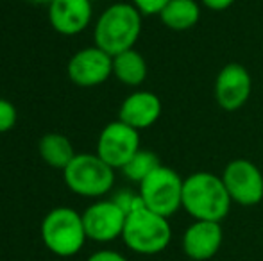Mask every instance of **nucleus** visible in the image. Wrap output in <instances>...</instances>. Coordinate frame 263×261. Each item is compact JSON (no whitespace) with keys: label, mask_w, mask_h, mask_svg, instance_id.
Returning <instances> with one entry per match:
<instances>
[{"label":"nucleus","mask_w":263,"mask_h":261,"mask_svg":"<svg viewBox=\"0 0 263 261\" xmlns=\"http://www.w3.org/2000/svg\"><path fill=\"white\" fill-rule=\"evenodd\" d=\"M147 73L149 68L145 57L136 49H129L113 56V77L124 86L138 88L140 84L145 83Z\"/></svg>","instance_id":"obj_16"},{"label":"nucleus","mask_w":263,"mask_h":261,"mask_svg":"<svg viewBox=\"0 0 263 261\" xmlns=\"http://www.w3.org/2000/svg\"><path fill=\"white\" fill-rule=\"evenodd\" d=\"M231 206L233 200L220 175L201 170L184 177L183 209L194 220L222 222L231 211Z\"/></svg>","instance_id":"obj_1"},{"label":"nucleus","mask_w":263,"mask_h":261,"mask_svg":"<svg viewBox=\"0 0 263 261\" xmlns=\"http://www.w3.org/2000/svg\"><path fill=\"white\" fill-rule=\"evenodd\" d=\"M38 150L42 159L45 161L49 167L58 168V170H65L70 165V161L76 157V150L70 142L68 136L61 134V132H49V134L42 136L38 142Z\"/></svg>","instance_id":"obj_17"},{"label":"nucleus","mask_w":263,"mask_h":261,"mask_svg":"<svg viewBox=\"0 0 263 261\" xmlns=\"http://www.w3.org/2000/svg\"><path fill=\"white\" fill-rule=\"evenodd\" d=\"M170 0H131V4L142 13V16H159Z\"/></svg>","instance_id":"obj_21"},{"label":"nucleus","mask_w":263,"mask_h":261,"mask_svg":"<svg viewBox=\"0 0 263 261\" xmlns=\"http://www.w3.org/2000/svg\"><path fill=\"white\" fill-rule=\"evenodd\" d=\"M161 161H159L158 154L153 152V150H145L140 149L131 159L127 161L124 168H122V174L133 183H142L153 174L156 168L161 167Z\"/></svg>","instance_id":"obj_18"},{"label":"nucleus","mask_w":263,"mask_h":261,"mask_svg":"<svg viewBox=\"0 0 263 261\" xmlns=\"http://www.w3.org/2000/svg\"><path fill=\"white\" fill-rule=\"evenodd\" d=\"M201 14L202 7L199 0H170L159 13V20L170 31L184 32L199 24Z\"/></svg>","instance_id":"obj_15"},{"label":"nucleus","mask_w":263,"mask_h":261,"mask_svg":"<svg viewBox=\"0 0 263 261\" xmlns=\"http://www.w3.org/2000/svg\"><path fill=\"white\" fill-rule=\"evenodd\" d=\"M183 185L184 179L174 168L161 165L140 183L138 192L147 209L170 218L183 209Z\"/></svg>","instance_id":"obj_6"},{"label":"nucleus","mask_w":263,"mask_h":261,"mask_svg":"<svg viewBox=\"0 0 263 261\" xmlns=\"http://www.w3.org/2000/svg\"><path fill=\"white\" fill-rule=\"evenodd\" d=\"M201 6H204L210 11H226L236 2V0H199Z\"/></svg>","instance_id":"obj_23"},{"label":"nucleus","mask_w":263,"mask_h":261,"mask_svg":"<svg viewBox=\"0 0 263 261\" xmlns=\"http://www.w3.org/2000/svg\"><path fill=\"white\" fill-rule=\"evenodd\" d=\"M63 179L70 192L76 195L99 198L113 190L115 168L102 161L97 154H76L68 167L63 170Z\"/></svg>","instance_id":"obj_5"},{"label":"nucleus","mask_w":263,"mask_h":261,"mask_svg":"<svg viewBox=\"0 0 263 261\" xmlns=\"http://www.w3.org/2000/svg\"><path fill=\"white\" fill-rule=\"evenodd\" d=\"M49 24L63 36H76L86 31L93 16L91 0H52L47 7Z\"/></svg>","instance_id":"obj_13"},{"label":"nucleus","mask_w":263,"mask_h":261,"mask_svg":"<svg viewBox=\"0 0 263 261\" xmlns=\"http://www.w3.org/2000/svg\"><path fill=\"white\" fill-rule=\"evenodd\" d=\"M113 200L124 209L125 215L136 211V209L143 208V200L140 197V192H131V190H122L113 197Z\"/></svg>","instance_id":"obj_19"},{"label":"nucleus","mask_w":263,"mask_h":261,"mask_svg":"<svg viewBox=\"0 0 263 261\" xmlns=\"http://www.w3.org/2000/svg\"><path fill=\"white\" fill-rule=\"evenodd\" d=\"M81 215H83L88 240L97 242V244H107V242L122 238L127 215L113 198L95 200Z\"/></svg>","instance_id":"obj_9"},{"label":"nucleus","mask_w":263,"mask_h":261,"mask_svg":"<svg viewBox=\"0 0 263 261\" xmlns=\"http://www.w3.org/2000/svg\"><path fill=\"white\" fill-rule=\"evenodd\" d=\"M86 261H129L124 254L117 251H111V249H102V251H97L90 256Z\"/></svg>","instance_id":"obj_22"},{"label":"nucleus","mask_w":263,"mask_h":261,"mask_svg":"<svg viewBox=\"0 0 263 261\" xmlns=\"http://www.w3.org/2000/svg\"><path fill=\"white\" fill-rule=\"evenodd\" d=\"M224 240L220 222L194 220L184 229L181 238V249L184 256L194 261H208L218 254Z\"/></svg>","instance_id":"obj_12"},{"label":"nucleus","mask_w":263,"mask_h":261,"mask_svg":"<svg viewBox=\"0 0 263 261\" xmlns=\"http://www.w3.org/2000/svg\"><path fill=\"white\" fill-rule=\"evenodd\" d=\"M122 240L133 252L154 256L163 252L172 242V227L168 218L147 209L145 206L129 213L125 218Z\"/></svg>","instance_id":"obj_4"},{"label":"nucleus","mask_w":263,"mask_h":261,"mask_svg":"<svg viewBox=\"0 0 263 261\" xmlns=\"http://www.w3.org/2000/svg\"><path fill=\"white\" fill-rule=\"evenodd\" d=\"M68 79L79 88H97L113 75V56L97 45L81 49L68 59Z\"/></svg>","instance_id":"obj_10"},{"label":"nucleus","mask_w":263,"mask_h":261,"mask_svg":"<svg viewBox=\"0 0 263 261\" xmlns=\"http://www.w3.org/2000/svg\"><path fill=\"white\" fill-rule=\"evenodd\" d=\"M163 111L161 98L147 90H136L124 98L118 109V120L131 126L136 131L153 127Z\"/></svg>","instance_id":"obj_14"},{"label":"nucleus","mask_w":263,"mask_h":261,"mask_svg":"<svg viewBox=\"0 0 263 261\" xmlns=\"http://www.w3.org/2000/svg\"><path fill=\"white\" fill-rule=\"evenodd\" d=\"M40 234L45 247L59 258H72L79 254L88 240L83 215L66 206H59L47 213L40 227Z\"/></svg>","instance_id":"obj_3"},{"label":"nucleus","mask_w":263,"mask_h":261,"mask_svg":"<svg viewBox=\"0 0 263 261\" xmlns=\"http://www.w3.org/2000/svg\"><path fill=\"white\" fill-rule=\"evenodd\" d=\"M142 13L131 2H115L106 7L93 27V42L109 56L135 49L142 34Z\"/></svg>","instance_id":"obj_2"},{"label":"nucleus","mask_w":263,"mask_h":261,"mask_svg":"<svg viewBox=\"0 0 263 261\" xmlns=\"http://www.w3.org/2000/svg\"><path fill=\"white\" fill-rule=\"evenodd\" d=\"M253 91V79L242 63L222 66L215 79V101L224 111H236L247 104Z\"/></svg>","instance_id":"obj_11"},{"label":"nucleus","mask_w":263,"mask_h":261,"mask_svg":"<svg viewBox=\"0 0 263 261\" xmlns=\"http://www.w3.org/2000/svg\"><path fill=\"white\" fill-rule=\"evenodd\" d=\"M16 108L9 101H6V98H0V134L13 129L16 126Z\"/></svg>","instance_id":"obj_20"},{"label":"nucleus","mask_w":263,"mask_h":261,"mask_svg":"<svg viewBox=\"0 0 263 261\" xmlns=\"http://www.w3.org/2000/svg\"><path fill=\"white\" fill-rule=\"evenodd\" d=\"M220 177L235 204L251 208L263 200V174L253 161L246 157L229 161Z\"/></svg>","instance_id":"obj_7"},{"label":"nucleus","mask_w":263,"mask_h":261,"mask_svg":"<svg viewBox=\"0 0 263 261\" xmlns=\"http://www.w3.org/2000/svg\"><path fill=\"white\" fill-rule=\"evenodd\" d=\"M25 2L34 4V6H47V7H49L50 4H52V0H25Z\"/></svg>","instance_id":"obj_24"},{"label":"nucleus","mask_w":263,"mask_h":261,"mask_svg":"<svg viewBox=\"0 0 263 261\" xmlns=\"http://www.w3.org/2000/svg\"><path fill=\"white\" fill-rule=\"evenodd\" d=\"M140 149V131L133 129L122 120H115L101 131L95 154L111 168L122 170Z\"/></svg>","instance_id":"obj_8"}]
</instances>
